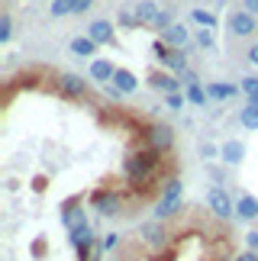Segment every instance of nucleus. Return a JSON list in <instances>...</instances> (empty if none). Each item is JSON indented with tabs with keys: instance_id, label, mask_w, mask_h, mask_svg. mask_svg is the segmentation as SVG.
<instances>
[{
	"instance_id": "f257e3e1",
	"label": "nucleus",
	"mask_w": 258,
	"mask_h": 261,
	"mask_svg": "<svg viewBox=\"0 0 258 261\" xmlns=\"http://www.w3.org/2000/svg\"><path fill=\"white\" fill-rule=\"evenodd\" d=\"M158 162H162V152H155V148H139V152H133L126 158L123 174H126L129 184H145V180L155 174Z\"/></svg>"
},
{
	"instance_id": "f03ea898",
	"label": "nucleus",
	"mask_w": 258,
	"mask_h": 261,
	"mask_svg": "<svg viewBox=\"0 0 258 261\" xmlns=\"http://www.w3.org/2000/svg\"><path fill=\"white\" fill-rule=\"evenodd\" d=\"M181 200H184V184H181V180H168V187H165L162 200L155 203V219H168V216H174L177 210H181Z\"/></svg>"
},
{
	"instance_id": "7ed1b4c3",
	"label": "nucleus",
	"mask_w": 258,
	"mask_h": 261,
	"mask_svg": "<svg viewBox=\"0 0 258 261\" xmlns=\"http://www.w3.org/2000/svg\"><path fill=\"white\" fill-rule=\"evenodd\" d=\"M91 203H94V210H97L100 216H120V210H123V197L116 194V190H94Z\"/></svg>"
},
{
	"instance_id": "20e7f679",
	"label": "nucleus",
	"mask_w": 258,
	"mask_h": 261,
	"mask_svg": "<svg viewBox=\"0 0 258 261\" xmlns=\"http://www.w3.org/2000/svg\"><path fill=\"white\" fill-rule=\"evenodd\" d=\"M207 206H210V213H216L220 219H229L236 210H233V197L226 194L223 187H210L207 190Z\"/></svg>"
},
{
	"instance_id": "39448f33",
	"label": "nucleus",
	"mask_w": 258,
	"mask_h": 261,
	"mask_svg": "<svg viewBox=\"0 0 258 261\" xmlns=\"http://www.w3.org/2000/svg\"><path fill=\"white\" fill-rule=\"evenodd\" d=\"M255 29H258V23H255V16L249 13V10H236V13H229V33L233 36L249 39V36H255Z\"/></svg>"
},
{
	"instance_id": "423d86ee",
	"label": "nucleus",
	"mask_w": 258,
	"mask_h": 261,
	"mask_svg": "<svg viewBox=\"0 0 258 261\" xmlns=\"http://www.w3.org/2000/svg\"><path fill=\"white\" fill-rule=\"evenodd\" d=\"M174 142V133H171V126H165V123H158L148 129V148H155V152H168Z\"/></svg>"
},
{
	"instance_id": "0eeeda50",
	"label": "nucleus",
	"mask_w": 258,
	"mask_h": 261,
	"mask_svg": "<svg viewBox=\"0 0 258 261\" xmlns=\"http://www.w3.org/2000/svg\"><path fill=\"white\" fill-rule=\"evenodd\" d=\"M91 77H94V81H100V84H113L116 68L107 62V58H94V62H91Z\"/></svg>"
},
{
	"instance_id": "6e6552de",
	"label": "nucleus",
	"mask_w": 258,
	"mask_h": 261,
	"mask_svg": "<svg viewBox=\"0 0 258 261\" xmlns=\"http://www.w3.org/2000/svg\"><path fill=\"white\" fill-rule=\"evenodd\" d=\"M58 90H62L65 97H84L87 84H84L78 74H62V77H58Z\"/></svg>"
},
{
	"instance_id": "1a4fd4ad",
	"label": "nucleus",
	"mask_w": 258,
	"mask_h": 261,
	"mask_svg": "<svg viewBox=\"0 0 258 261\" xmlns=\"http://www.w3.org/2000/svg\"><path fill=\"white\" fill-rule=\"evenodd\" d=\"M87 36H91L97 45H110L113 42V26L107 23V19H94L91 29H87Z\"/></svg>"
},
{
	"instance_id": "9d476101",
	"label": "nucleus",
	"mask_w": 258,
	"mask_h": 261,
	"mask_svg": "<svg viewBox=\"0 0 258 261\" xmlns=\"http://www.w3.org/2000/svg\"><path fill=\"white\" fill-rule=\"evenodd\" d=\"M236 216H239V219H255L258 216V197L242 194L239 203H236Z\"/></svg>"
},
{
	"instance_id": "9b49d317",
	"label": "nucleus",
	"mask_w": 258,
	"mask_h": 261,
	"mask_svg": "<svg viewBox=\"0 0 258 261\" xmlns=\"http://www.w3.org/2000/svg\"><path fill=\"white\" fill-rule=\"evenodd\" d=\"M148 84L158 87V90H165V94H177V87H181V81H174L171 74H162V71H152V74H148Z\"/></svg>"
},
{
	"instance_id": "f8f14e48",
	"label": "nucleus",
	"mask_w": 258,
	"mask_h": 261,
	"mask_svg": "<svg viewBox=\"0 0 258 261\" xmlns=\"http://www.w3.org/2000/svg\"><path fill=\"white\" fill-rule=\"evenodd\" d=\"M162 42L165 45H174V48H181V45H187V29L184 26H177V23H171L162 33Z\"/></svg>"
},
{
	"instance_id": "ddd939ff",
	"label": "nucleus",
	"mask_w": 258,
	"mask_h": 261,
	"mask_svg": "<svg viewBox=\"0 0 258 261\" xmlns=\"http://www.w3.org/2000/svg\"><path fill=\"white\" fill-rule=\"evenodd\" d=\"M239 94V87L236 84H226V81H213V84H207V97H213V100H229Z\"/></svg>"
},
{
	"instance_id": "4468645a",
	"label": "nucleus",
	"mask_w": 258,
	"mask_h": 261,
	"mask_svg": "<svg viewBox=\"0 0 258 261\" xmlns=\"http://www.w3.org/2000/svg\"><path fill=\"white\" fill-rule=\"evenodd\" d=\"M113 84H116V94H133V90L139 87V84H136V74H133V71H123V68H116Z\"/></svg>"
},
{
	"instance_id": "2eb2a0df",
	"label": "nucleus",
	"mask_w": 258,
	"mask_h": 261,
	"mask_svg": "<svg viewBox=\"0 0 258 261\" xmlns=\"http://www.w3.org/2000/svg\"><path fill=\"white\" fill-rule=\"evenodd\" d=\"M158 13H162V10L155 7V0H142V4H136V16L142 19L145 26H152L155 19H158Z\"/></svg>"
},
{
	"instance_id": "dca6fc26",
	"label": "nucleus",
	"mask_w": 258,
	"mask_h": 261,
	"mask_svg": "<svg viewBox=\"0 0 258 261\" xmlns=\"http://www.w3.org/2000/svg\"><path fill=\"white\" fill-rule=\"evenodd\" d=\"M71 52L81 55V58H91L97 52V42H94L91 36H78V39H71Z\"/></svg>"
},
{
	"instance_id": "f3484780",
	"label": "nucleus",
	"mask_w": 258,
	"mask_h": 261,
	"mask_svg": "<svg viewBox=\"0 0 258 261\" xmlns=\"http://www.w3.org/2000/svg\"><path fill=\"white\" fill-rule=\"evenodd\" d=\"M220 155H223L226 165H239L242 158H245V145H242V142H226Z\"/></svg>"
},
{
	"instance_id": "a211bd4d",
	"label": "nucleus",
	"mask_w": 258,
	"mask_h": 261,
	"mask_svg": "<svg viewBox=\"0 0 258 261\" xmlns=\"http://www.w3.org/2000/svg\"><path fill=\"white\" fill-rule=\"evenodd\" d=\"M142 239H145L148 245H162V242H165L162 223H155V219H152V223H145V226H142Z\"/></svg>"
},
{
	"instance_id": "6ab92c4d",
	"label": "nucleus",
	"mask_w": 258,
	"mask_h": 261,
	"mask_svg": "<svg viewBox=\"0 0 258 261\" xmlns=\"http://www.w3.org/2000/svg\"><path fill=\"white\" fill-rule=\"evenodd\" d=\"M239 123L245 126V129H258V103H249L239 113Z\"/></svg>"
},
{
	"instance_id": "aec40b11",
	"label": "nucleus",
	"mask_w": 258,
	"mask_h": 261,
	"mask_svg": "<svg viewBox=\"0 0 258 261\" xmlns=\"http://www.w3.org/2000/svg\"><path fill=\"white\" fill-rule=\"evenodd\" d=\"M165 68H171V71H187V62H184V52H168V58L162 62Z\"/></svg>"
},
{
	"instance_id": "412c9836",
	"label": "nucleus",
	"mask_w": 258,
	"mask_h": 261,
	"mask_svg": "<svg viewBox=\"0 0 258 261\" xmlns=\"http://www.w3.org/2000/svg\"><path fill=\"white\" fill-rule=\"evenodd\" d=\"M52 16H68V13H74V0H52Z\"/></svg>"
},
{
	"instance_id": "4be33fe9",
	"label": "nucleus",
	"mask_w": 258,
	"mask_h": 261,
	"mask_svg": "<svg viewBox=\"0 0 258 261\" xmlns=\"http://www.w3.org/2000/svg\"><path fill=\"white\" fill-rule=\"evenodd\" d=\"M191 19H194V23H200L203 29H213V26H216V16H213V13H207V10H194Z\"/></svg>"
},
{
	"instance_id": "5701e85b",
	"label": "nucleus",
	"mask_w": 258,
	"mask_h": 261,
	"mask_svg": "<svg viewBox=\"0 0 258 261\" xmlns=\"http://www.w3.org/2000/svg\"><path fill=\"white\" fill-rule=\"evenodd\" d=\"M187 100H191V103H197V107H203V103H207V90H203L200 84H191V87H187Z\"/></svg>"
},
{
	"instance_id": "b1692460",
	"label": "nucleus",
	"mask_w": 258,
	"mask_h": 261,
	"mask_svg": "<svg viewBox=\"0 0 258 261\" xmlns=\"http://www.w3.org/2000/svg\"><path fill=\"white\" fill-rule=\"evenodd\" d=\"M10 36H13V19H10V13L0 16V42H10Z\"/></svg>"
},
{
	"instance_id": "393cba45",
	"label": "nucleus",
	"mask_w": 258,
	"mask_h": 261,
	"mask_svg": "<svg viewBox=\"0 0 258 261\" xmlns=\"http://www.w3.org/2000/svg\"><path fill=\"white\" fill-rule=\"evenodd\" d=\"M120 26H123V29H136V26H142V19L136 16V10H133V13H129V10H123V13H120Z\"/></svg>"
},
{
	"instance_id": "a878e982",
	"label": "nucleus",
	"mask_w": 258,
	"mask_h": 261,
	"mask_svg": "<svg viewBox=\"0 0 258 261\" xmlns=\"http://www.w3.org/2000/svg\"><path fill=\"white\" fill-rule=\"evenodd\" d=\"M242 90L252 97V103H258V77H245V81H242Z\"/></svg>"
},
{
	"instance_id": "bb28decb",
	"label": "nucleus",
	"mask_w": 258,
	"mask_h": 261,
	"mask_svg": "<svg viewBox=\"0 0 258 261\" xmlns=\"http://www.w3.org/2000/svg\"><path fill=\"white\" fill-rule=\"evenodd\" d=\"M168 26H171V13H168V10H162V13H158V19L152 23V29H162V33H165Z\"/></svg>"
},
{
	"instance_id": "cd10ccee",
	"label": "nucleus",
	"mask_w": 258,
	"mask_h": 261,
	"mask_svg": "<svg viewBox=\"0 0 258 261\" xmlns=\"http://www.w3.org/2000/svg\"><path fill=\"white\" fill-rule=\"evenodd\" d=\"M184 100H187L184 94H168V97H165V103L171 107V110H181V107H184Z\"/></svg>"
},
{
	"instance_id": "c85d7f7f",
	"label": "nucleus",
	"mask_w": 258,
	"mask_h": 261,
	"mask_svg": "<svg viewBox=\"0 0 258 261\" xmlns=\"http://www.w3.org/2000/svg\"><path fill=\"white\" fill-rule=\"evenodd\" d=\"M116 242H120V236H107V239L97 242V248H100V252H110V248H116Z\"/></svg>"
},
{
	"instance_id": "c756f323",
	"label": "nucleus",
	"mask_w": 258,
	"mask_h": 261,
	"mask_svg": "<svg viewBox=\"0 0 258 261\" xmlns=\"http://www.w3.org/2000/svg\"><path fill=\"white\" fill-rule=\"evenodd\" d=\"M197 42H200L203 48H213V33L210 29H200V33H197Z\"/></svg>"
},
{
	"instance_id": "7c9ffc66",
	"label": "nucleus",
	"mask_w": 258,
	"mask_h": 261,
	"mask_svg": "<svg viewBox=\"0 0 258 261\" xmlns=\"http://www.w3.org/2000/svg\"><path fill=\"white\" fill-rule=\"evenodd\" d=\"M152 52L158 55V62H165V58H168V45H165V42H155V45H152Z\"/></svg>"
},
{
	"instance_id": "2f4dec72",
	"label": "nucleus",
	"mask_w": 258,
	"mask_h": 261,
	"mask_svg": "<svg viewBox=\"0 0 258 261\" xmlns=\"http://www.w3.org/2000/svg\"><path fill=\"white\" fill-rule=\"evenodd\" d=\"M233 261H258V252H252V248H249V252H242V255H236Z\"/></svg>"
},
{
	"instance_id": "473e14b6",
	"label": "nucleus",
	"mask_w": 258,
	"mask_h": 261,
	"mask_svg": "<svg viewBox=\"0 0 258 261\" xmlns=\"http://www.w3.org/2000/svg\"><path fill=\"white\" fill-rule=\"evenodd\" d=\"M94 0H74V13H84V10H91Z\"/></svg>"
},
{
	"instance_id": "72a5a7b5",
	"label": "nucleus",
	"mask_w": 258,
	"mask_h": 261,
	"mask_svg": "<svg viewBox=\"0 0 258 261\" xmlns=\"http://www.w3.org/2000/svg\"><path fill=\"white\" fill-rule=\"evenodd\" d=\"M242 7H245V10H249V13H252V16H258V0H242Z\"/></svg>"
},
{
	"instance_id": "f704fd0d",
	"label": "nucleus",
	"mask_w": 258,
	"mask_h": 261,
	"mask_svg": "<svg viewBox=\"0 0 258 261\" xmlns=\"http://www.w3.org/2000/svg\"><path fill=\"white\" fill-rule=\"evenodd\" d=\"M181 81L191 87V84H197V77H194V71H181Z\"/></svg>"
},
{
	"instance_id": "c9c22d12",
	"label": "nucleus",
	"mask_w": 258,
	"mask_h": 261,
	"mask_svg": "<svg viewBox=\"0 0 258 261\" xmlns=\"http://www.w3.org/2000/svg\"><path fill=\"white\" fill-rule=\"evenodd\" d=\"M245 239H249V248H252V252H258V232H249Z\"/></svg>"
},
{
	"instance_id": "e433bc0d",
	"label": "nucleus",
	"mask_w": 258,
	"mask_h": 261,
	"mask_svg": "<svg viewBox=\"0 0 258 261\" xmlns=\"http://www.w3.org/2000/svg\"><path fill=\"white\" fill-rule=\"evenodd\" d=\"M249 62H252V65H258V45H252V48H249Z\"/></svg>"
}]
</instances>
